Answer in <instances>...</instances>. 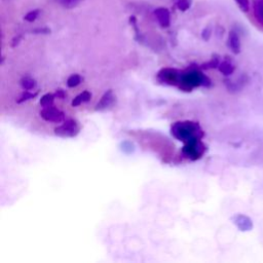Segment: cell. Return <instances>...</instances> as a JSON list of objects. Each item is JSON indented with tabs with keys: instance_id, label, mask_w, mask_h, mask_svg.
I'll list each match as a JSON object with an SVG mask.
<instances>
[{
	"instance_id": "cell-3",
	"label": "cell",
	"mask_w": 263,
	"mask_h": 263,
	"mask_svg": "<svg viewBox=\"0 0 263 263\" xmlns=\"http://www.w3.org/2000/svg\"><path fill=\"white\" fill-rule=\"evenodd\" d=\"M235 221L241 231H249L253 228V221L246 215H238Z\"/></svg>"
},
{
	"instance_id": "cell-4",
	"label": "cell",
	"mask_w": 263,
	"mask_h": 263,
	"mask_svg": "<svg viewBox=\"0 0 263 263\" xmlns=\"http://www.w3.org/2000/svg\"><path fill=\"white\" fill-rule=\"evenodd\" d=\"M253 11L258 23L263 25V0H253Z\"/></svg>"
},
{
	"instance_id": "cell-7",
	"label": "cell",
	"mask_w": 263,
	"mask_h": 263,
	"mask_svg": "<svg viewBox=\"0 0 263 263\" xmlns=\"http://www.w3.org/2000/svg\"><path fill=\"white\" fill-rule=\"evenodd\" d=\"M81 1H82V0H58L59 4L67 9H71V8L76 7L81 3Z\"/></svg>"
},
{
	"instance_id": "cell-5",
	"label": "cell",
	"mask_w": 263,
	"mask_h": 263,
	"mask_svg": "<svg viewBox=\"0 0 263 263\" xmlns=\"http://www.w3.org/2000/svg\"><path fill=\"white\" fill-rule=\"evenodd\" d=\"M218 69L223 75H230L233 73V71H235L236 67L231 64L230 61H224L220 64Z\"/></svg>"
},
{
	"instance_id": "cell-1",
	"label": "cell",
	"mask_w": 263,
	"mask_h": 263,
	"mask_svg": "<svg viewBox=\"0 0 263 263\" xmlns=\"http://www.w3.org/2000/svg\"><path fill=\"white\" fill-rule=\"evenodd\" d=\"M154 15H155V18H157L159 24L162 28H167V27L170 26V24H171V14H170L168 8L159 7L154 11Z\"/></svg>"
},
{
	"instance_id": "cell-6",
	"label": "cell",
	"mask_w": 263,
	"mask_h": 263,
	"mask_svg": "<svg viewBox=\"0 0 263 263\" xmlns=\"http://www.w3.org/2000/svg\"><path fill=\"white\" fill-rule=\"evenodd\" d=\"M173 1L181 12H186L187 9L190 8L192 3V0H173Z\"/></svg>"
},
{
	"instance_id": "cell-8",
	"label": "cell",
	"mask_w": 263,
	"mask_h": 263,
	"mask_svg": "<svg viewBox=\"0 0 263 263\" xmlns=\"http://www.w3.org/2000/svg\"><path fill=\"white\" fill-rule=\"evenodd\" d=\"M40 9H33V11H30L29 13H27L24 17V20L29 22V23H32L34 22L36 19L38 18V16H40Z\"/></svg>"
},
{
	"instance_id": "cell-2",
	"label": "cell",
	"mask_w": 263,
	"mask_h": 263,
	"mask_svg": "<svg viewBox=\"0 0 263 263\" xmlns=\"http://www.w3.org/2000/svg\"><path fill=\"white\" fill-rule=\"evenodd\" d=\"M228 46L231 50V52L236 55H239L241 53V40L240 35L236 29H233L228 34Z\"/></svg>"
},
{
	"instance_id": "cell-11",
	"label": "cell",
	"mask_w": 263,
	"mask_h": 263,
	"mask_svg": "<svg viewBox=\"0 0 263 263\" xmlns=\"http://www.w3.org/2000/svg\"><path fill=\"white\" fill-rule=\"evenodd\" d=\"M3 1H6V0H3Z\"/></svg>"
},
{
	"instance_id": "cell-9",
	"label": "cell",
	"mask_w": 263,
	"mask_h": 263,
	"mask_svg": "<svg viewBox=\"0 0 263 263\" xmlns=\"http://www.w3.org/2000/svg\"><path fill=\"white\" fill-rule=\"evenodd\" d=\"M243 13H248L250 9V0H235Z\"/></svg>"
},
{
	"instance_id": "cell-10",
	"label": "cell",
	"mask_w": 263,
	"mask_h": 263,
	"mask_svg": "<svg viewBox=\"0 0 263 263\" xmlns=\"http://www.w3.org/2000/svg\"><path fill=\"white\" fill-rule=\"evenodd\" d=\"M211 35H212V29H211V27L204 28L203 31L202 32V37L203 38L204 40H209Z\"/></svg>"
}]
</instances>
